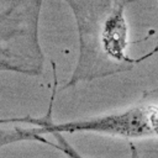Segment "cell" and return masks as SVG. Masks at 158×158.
Here are the masks:
<instances>
[{
  "mask_svg": "<svg viewBox=\"0 0 158 158\" xmlns=\"http://www.w3.org/2000/svg\"><path fill=\"white\" fill-rule=\"evenodd\" d=\"M26 122L37 128L22 130L17 128L16 132L11 136H7L5 142L28 139L31 136H42L44 133L54 132H96L110 136H118L125 138H141V137H152L158 136V107L153 105L136 106L131 107L123 112L110 114L99 117H90L85 120H77L69 122L56 123L51 117V111L48 116L32 118V117H21V118H10L0 120V123L7 122Z\"/></svg>",
  "mask_w": 158,
  "mask_h": 158,
  "instance_id": "1",
  "label": "cell"
},
{
  "mask_svg": "<svg viewBox=\"0 0 158 158\" xmlns=\"http://www.w3.org/2000/svg\"><path fill=\"white\" fill-rule=\"evenodd\" d=\"M102 42L106 48L105 51L111 57L122 60V53L126 47V26L121 7L106 21Z\"/></svg>",
  "mask_w": 158,
  "mask_h": 158,
  "instance_id": "2",
  "label": "cell"
},
{
  "mask_svg": "<svg viewBox=\"0 0 158 158\" xmlns=\"http://www.w3.org/2000/svg\"><path fill=\"white\" fill-rule=\"evenodd\" d=\"M52 135L57 138V143L51 142V141L43 138L42 136H31L28 139H33V141H38V142H42V143H44V144H48V146H51V147H53V148L60 151L62 153H64V154L68 156L69 158H84V157H81V156L75 151V148H74L73 146H70V144L65 141V138L63 137L62 133L54 132V133H52ZM131 158H137V151H136V147H135L133 144H131Z\"/></svg>",
  "mask_w": 158,
  "mask_h": 158,
  "instance_id": "3",
  "label": "cell"
}]
</instances>
